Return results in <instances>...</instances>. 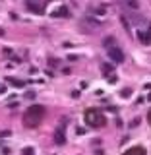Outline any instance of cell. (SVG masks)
I'll list each match as a JSON object with an SVG mask.
<instances>
[{
    "label": "cell",
    "instance_id": "1",
    "mask_svg": "<svg viewBox=\"0 0 151 155\" xmlns=\"http://www.w3.org/2000/svg\"><path fill=\"white\" fill-rule=\"evenodd\" d=\"M45 115H46V110H45L43 105H33V107H29L25 110V115H23V124H25L27 128H37L43 122Z\"/></svg>",
    "mask_w": 151,
    "mask_h": 155
},
{
    "label": "cell",
    "instance_id": "2",
    "mask_svg": "<svg viewBox=\"0 0 151 155\" xmlns=\"http://www.w3.org/2000/svg\"><path fill=\"white\" fill-rule=\"evenodd\" d=\"M85 122L89 124V126H97V128H101V126H105L107 124V118H105V115H103L101 110L89 109L85 112Z\"/></svg>",
    "mask_w": 151,
    "mask_h": 155
},
{
    "label": "cell",
    "instance_id": "3",
    "mask_svg": "<svg viewBox=\"0 0 151 155\" xmlns=\"http://www.w3.org/2000/svg\"><path fill=\"white\" fill-rule=\"evenodd\" d=\"M109 56H111V60L116 62V64L124 62V52L120 51L118 47H109Z\"/></svg>",
    "mask_w": 151,
    "mask_h": 155
},
{
    "label": "cell",
    "instance_id": "4",
    "mask_svg": "<svg viewBox=\"0 0 151 155\" xmlns=\"http://www.w3.org/2000/svg\"><path fill=\"white\" fill-rule=\"evenodd\" d=\"M64 128H66V124L62 122V124L58 126V130L54 132V143H56V145H62V143L66 142V134H64Z\"/></svg>",
    "mask_w": 151,
    "mask_h": 155
},
{
    "label": "cell",
    "instance_id": "5",
    "mask_svg": "<svg viewBox=\"0 0 151 155\" xmlns=\"http://www.w3.org/2000/svg\"><path fill=\"white\" fill-rule=\"evenodd\" d=\"M139 41L145 43V45H149L151 43V27H147L145 31H139Z\"/></svg>",
    "mask_w": 151,
    "mask_h": 155
},
{
    "label": "cell",
    "instance_id": "6",
    "mask_svg": "<svg viewBox=\"0 0 151 155\" xmlns=\"http://www.w3.org/2000/svg\"><path fill=\"white\" fill-rule=\"evenodd\" d=\"M124 155H145V149L141 147V145H136V147H130V149H126Z\"/></svg>",
    "mask_w": 151,
    "mask_h": 155
},
{
    "label": "cell",
    "instance_id": "7",
    "mask_svg": "<svg viewBox=\"0 0 151 155\" xmlns=\"http://www.w3.org/2000/svg\"><path fill=\"white\" fill-rule=\"evenodd\" d=\"M27 8H29V10H33V12H37V14H43V12H45V4H35V2H27Z\"/></svg>",
    "mask_w": 151,
    "mask_h": 155
},
{
    "label": "cell",
    "instance_id": "8",
    "mask_svg": "<svg viewBox=\"0 0 151 155\" xmlns=\"http://www.w3.org/2000/svg\"><path fill=\"white\" fill-rule=\"evenodd\" d=\"M68 14H70V12H68V8H60V10L54 14V16H60V18H68Z\"/></svg>",
    "mask_w": 151,
    "mask_h": 155
},
{
    "label": "cell",
    "instance_id": "9",
    "mask_svg": "<svg viewBox=\"0 0 151 155\" xmlns=\"http://www.w3.org/2000/svg\"><path fill=\"white\" fill-rule=\"evenodd\" d=\"M8 82H10L12 85H18V87H23V85H25V82H21V80H14V78H10Z\"/></svg>",
    "mask_w": 151,
    "mask_h": 155
},
{
    "label": "cell",
    "instance_id": "10",
    "mask_svg": "<svg viewBox=\"0 0 151 155\" xmlns=\"http://www.w3.org/2000/svg\"><path fill=\"white\" fill-rule=\"evenodd\" d=\"M107 80H109L111 84H116V76H114V74H109V76H107Z\"/></svg>",
    "mask_w": 151,
    "mask_h": 155
},
{
    "label": "cell",
    "instance_id": "11",
    "mask_svg": "<svg viewBox=\"0 0 151 155\" xmlns=\"http://www.w3.org/2000/svg\"><path fill=\"white\" fill-rule=\"evenodd\" d=\"M35 151H33V147H25L23 149V155H33Z\"/></svg>",
    "mask_w": 151,
    "mask_h": 155
},
{
    "label": "cell",
    "instance_id": "12",
    "mask_svg": "<svg viewBox=\"0 0 151 155\" xmlns=\"http://www.w3.org/2000/svg\"><path fill=\"white\" fill-rule=\"evenodd\" d=\"M130 93H132L130 89H124V91H122V93H120V95L124 97V99H128V97H130Z\"/></svg>",
    "mask_w": 151,
    "mask_h": 155
},
{
    "label": "cell",
    "instance_id": "13",
    "mask_svg": "<svg viewBox=\"0 0 151 155\" xmlns=\"http://www.w3.org/2000/svg\"><path fill=\"white\" fill-rule=\"evenodd\" d=\"M0 93H6V87L4 85H0Z\"/></svg>",
    "mask_w": 151,
    "mask_h": 155
},
{
    "label": "cell",
    "instance_id": "14",
    "mask_svg": "<svg viewBox=\"0 0 151 155\" xmlns=\"http://www.w3.org/2000/svg\"><path fill=\"white\" fill-rule=\"evenodd\" d=\"M147 120H149V124H151V110H149V115H147Z\"/></svg>",
    "mask_w": 151,
    "mask_h": 155
}]
</instances>
